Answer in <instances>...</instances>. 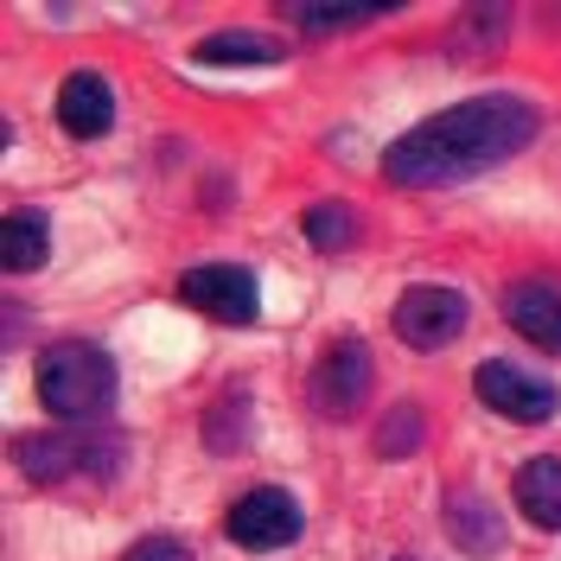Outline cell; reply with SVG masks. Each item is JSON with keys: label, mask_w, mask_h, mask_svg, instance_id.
Instances as JSON below:
<instances>
[{"label": "cell", "mask_w": 561, "mask_h": 561, "mask_svg": "<svg viewBox=\"0 0 561 561\" xmlns=\"http://www.w3.org/2000/svg\"><path fill=\"white\" fill-rule=\"evenodd\" d=\"M389 7H294V26L307 38H325V33H357L370 20H383Z\"/></svg>", "instance_id": "18"}, {"label": "cell", "mask_w": 561, "mask_h": 561, "mask_svg": "<svg viewBox=\"0 0 561 561\" xmlns=\"http://www.w3.org/2000/svg\"><path fill=\"white\" fill-rule=\"evenodd\" d=\"M440 529L459 556L472 561H497L511 549V524H504V504H491L485 491H447L440 504Z\"/></svg>", "instance_id": "10"}, {"label": "cell", "mask_w": 561, "mask_h": 561, "mask_svg": "<svg viewBox=\"0 0 561 561\" xmlns=\"http://www.w3.org/2000/svg\"><path fill=\"white\" fill-rule=\"evenodd\" d=\"M421 447H427V409L421 402H389L383 415H377V427H370V454L377 459H415Z\"/></svg>", "instance_id": "16"}, {"label": "cell", "mask_w": 561, "mask_h": 561, "mask_svg": "<svg viewBox=\"0 0 561 561\" xmlns=\"http://www.w3.org/2000/svg\"><path fill=\"white\" fill-rule=\"evenodd\" d=\"M51 262V224H45V210H7L0 217V268L7 275H33Z\"/></svg>", "instance_id": "14"}, {"label": "cell", "mask_w": 561, "mask_h": 561, "mask_svg": "<svg viewBox=\"0 0 561 561\" xmlns=\"http://www.w3.org/2000/svg\"><path fill=\"white\" fill-rule=\"evenodd\" d=\"M13 459L33 485H65V479H115L122 440L96 427H58V434H20Z\"/></svg>", "instance_id": "3"}, {"label": "cell", "mask_w": 561, "mask_h": 561, "mask_svg": "<svg viewBox=\"0 0 561 561\" xmlns=\"http://www.w3.org/2000/svg\"><path fill=\"white\" fill-rule=\"evenodd\" d=\"M497 313H504V325H511L524 345L561 357V280L556 275H517L504 287Z\"/></svg>", "instance_id": "9"}, {"label": "cell", "mask_w": 561, "mask_h": 561, "mask_svg": "<svg viewBox=\"0 0 561 561\" xmlns=\"http://www.w3.org/2000/svg\"><path fill=\"white\" fill-rule=\"evenodd\" d=\"M472 396L485 402V415L517 421V427H542V421L561 415V389L524 364H511V357H485L472 370Z\"/></svg>", "instance_id": "6"}, {"label": "cell", "mask_w": 561, "mask_h": 561, "mask_svg": "<svg viewBox=\"0 0 561 561\" xmlns=\"http://www.w3.org/2000/svg\"><path fill=\"white\" fill-rule=\"evenodd\" d=\"M58 128L70 140H103L115 128V83H108L103 70H70L65 83H58Z\"/></svg>", "instance_id": "11"}, {"label": "cell", "mask_w": 561, "mask_h": 561, "mask_svg": "<svg viewBox=\"0 0 561 561\" xmlns=\"http://www.w3.org/2000/svg\"><path fill=\"white\" fill-rule=\"evenodd\" d=\"M33 389L45 402V415L65 421V427H96V421L115 409V357H108L96 339H58V345L38 351L33 364Z\"/></svg>", "instance_id": "2"}, {"label": "cell", "mask_w": 561, "mask_h": 561, "mask_svg": "<svg viewBox=\"0 0 561 561\" xmlns=\"http://www.w3.org/2000/svg\"><path fill=\"white\" fill-rule=\"evenodd\" d=\"M542 135V108L517 96V90H479L454 108H434L409 135L383 147V179L402 192H440V185H466V179L491 173L504 160L529 153Z\"/></svg>", "instance_id": "1"}, {"label": "cell", "mask_w": 561, "mask_h": 561, "mask_svg": "<svg viewBox=\"0 0 561 561\" xmlns=\"http://www.w3.org/2000/svg\"><path fill=\"white\" fill-rule=\"evenodd\" d=\"M122 561H198L179 536H140V542H128V556Z\"/></svg>", "instance_id": "19"}, {"label": "cell", "mask_w": 561, "mask_h": 561, "mask_svg": "<svg viewBox=\"0 0 561 561\" xmlns=\"http://www.w3.org/2000/svg\"><path fill=\"white\" fill-rule=\"evenodd\" d=\"M300 230H307V243L319 255H351V249L364 243V217L351 198H313V205L300 210Z\"/></svg>", "instance_id": "15"}, {"label": "cell", "mask_w": 561, "mask_h": 561, "mask_svg": "<svg viewBox=\"0 0 561 561\" xmlns=\"http://www.w3.org/2000/svg\"><path fill=\"white\" fill-rule=\"evenodd\" d=\"M511 504L524 511V524L561 536V459L556 454L524 459V466H517V479H511Z\"/></svg>", "instance_id": "12"}, {"label": "cell", "mask_w": 561, "mask_h": 561, "mask_svg": "<svg viewBox=\"0 0 561 561\" xmlns=\"http://www.w3.org/2000/svg\"><path fill=\"white\" fill-rule=\"evenodd\" d=\"M179 300L217 325H255L262 319V280L243 262H198L179 275Z\"/></svg>", "instance_id": "8"}, {"label": "cell", "mask_w": 561, "mask_h": 561, "mask_svg": "<svg viewBox=\"0 0 561 561\" xmlns=\"http://www.w3.org/2000/svg\"><path fill=\"white\" fill-rule=\"evenodd\" d=\"M300 529H307V511H300V497L287 485H249L230 497V511H224V536L237 542V549H287V542H300Z\"/></svg>", "instance_id": "7"}, {"label": "cell", "mask_w": 561, "mask_h": 561, "mask_svg": "<svg viewBox=\"0 0 561 561\" xmlns=\"http://www.w3.org/2000/svg\"><path fill=\"white\" fill-rule=\"evenodd\" d=\"M198 434H205V447H210L217 459L249 454V440H255V396H249L243 383H230V389H224V396L205 409Z\"/></svg>", "instance_id": "13"}, {"label": "cell", "mask_w": 561, "mask_h": 561, "mask_svg": "<svg viewBox=\"0 0 561 561\" xmlns=\"http://www.w3.org/2000/svg\"><path fill=\"white\" fill-rule=\"evenodd\" d=\"M287 45L268 33H210L192 45V65H280Z\"/></svg>", "instance_id": "17"}, {"label": "cell", "mask_w": 561, "mask_h": 561, "mask_svg": "<svg viewBox=\"0 0 561 561\" xmlns=\"http://www.w3.org/2000/svg\"><path fill=\"white\" fill-rule=\"evenodd\" d=\"M466 319H472V300H466L459 287H447V280H415V287L396 294L389 332H396L409 351L434 357V351H447L459 332H466Z\"/></svg>", "instance_id": "5"}, {"label": "cell", "mask_w": 561, "mask_h": 561, "mask_svg": "<svg viewBox=\"0 0 561 561\" xmlns=\"http://www.w3.org/2000/svg\"><path fill=\"white\" fill-rule=\"evenodd\" d=\"M370 389H377V357L357 332H345V339H332L319 351V364L307 370V409L319 421H351L364 415Z\"/></svg>", "instance_id": "4"}, {"label": "cell", "mask_w": 561, "mask_h": 561, "mask_svg": "<svg viewBox=\"0 0 561 561\" xmlns=\"http://www.w3.org/2000/svg\"><path fill=\"white\" fill-rule=\"evenodd\" d=\"M389 561H421V556H389Z\"/></svg>", "instance_id": "20"}]
</instances>
